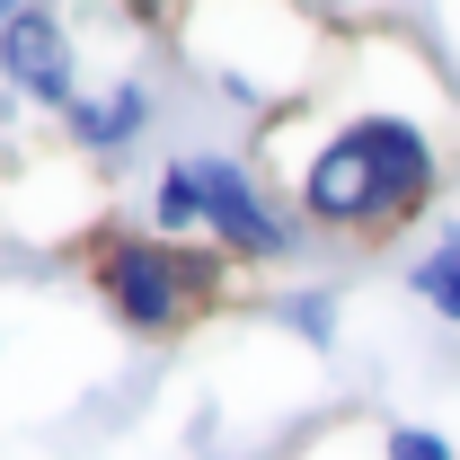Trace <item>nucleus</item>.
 <instances>
[{
	"label": "nucleus",
	"instance_id": "nucleus-1",
	"mask_svg": "<svg viewBox=\"0 0 460 460\" xmlns=\"http://www.w3.org/2000/svg\"><path fill=\"white\" fill-rule=\"evenodd\" d=\"M301 204H310V222H328V230L390 222V195H381V177H372L363 133H337V142L310 160V177H301Z\"/></svg>",
	"mask_w": 460,
	"mask_h": 460
},
{
	"label": "nucleus",
	"instance_id": "nucleus-2",
	"mask_svg": "<svg viewBox=\"0 0 460 460\" xmlns=\"http://www.w3.org/2000/svg\"><path fill=\"white\" fill-rule=\"evenodd\" d=\"M195 169V204H204V222L222 230L239 257H284V222L257 204V186L230 169V160H186Z\"/></svg>",
	"mask_w": 460,
	"mask_h": 460
},
{
	"label": "nucleus",
	"instance_id": "nucleus-3",
	"mask_svg": "<svg viewBox=\"0 0 460 460\" xmlns=\"http://www.w3.org/2000/svg\"><path fill=\"white\" fill-rule=\"evenodd\" d=\"M107 292L115 310H124V328H142V337H160V328H177V257L169 248H151V239H124L107 257Z\"/></svg>",
	"mask_w": 460,
	"mask_h": 460
},
{
	"label": "nucleus",
	"instance_id": "nucleus-4",
	"mask_svg": "<svg viewBox=\"0 0 460 460\" xmlns=\"http://www.w3.org/2000/svg\"><path fill=\"white\" fill-rule=\"evenodd\" d=\"M0 71L27 89V98H71V45H62V27L45 9H9L0 18Z\"/></svg>",
	"mask_w": 460,
	"mask_h": 460
},
{
	"label": "nucleus",
	"instance_id": "nucleus-5",
	"mask_svg": "<svg viewBox=\"0 0 460 460\" xmlns=\"http://www.w3.org/2000/svg\"><path fill=\"white\" fill-rule=\"evenodd\" d=\"M354 133H363V151H372V177H381L390 213L425 204V186H434V151H425V133L399 124V115H372V124H354Z\"/></svg>",
	"mask_w": 460,
	"mask_h": 460
},
{
	"label": "nucleus",
	"instance_id": "nucleus-6",
	"mask_svg": "<svg viewBox=\"0 0 460 460\" xmlns=\"http://www.w3.org/2000/svg\"><path fill=\"white\" fill-rule=\"evenodd\" d=\"M142 107H151L142 89H107V98H80V107H71V133H80L89 151H115V142H133V133H142Z\"/></svg>",
	"mask_w": 460,
	"mask_h": 460
},
{
	"label": "nucleus",
	"instance_id": "nucleus-7",
	"mask_svg": "<svg viewBox=\"0 0 460 460\" xmlns=\"http://www.w3.org/2000/svg\"><path fill=\"white\" fill-rule=\"evenodd\" d=\"M416 292H425L443 319H460V230L434 239V257H416Z\"/></svg>",
	"mask_w": 460,
	"mask_h": 460
},
{
	"label": "nucleus",
	"instance_id": "nucleus-8",
	"mask_svg": "<svg viewBox=\"0 0 460 460\" xmlns=\"http://www.w3.org/2000/svg\"><path fill=\"white\" fill-rule=\"evenodd\" d=\"M160 222H169V230L204 222V204H195V169H169V186H160Z\"/></svg>",
	"mask_w": 460,
	"mask_h": 460
},
{
	"label": "nucleus",
	"instance_id": "nucleus-9",
	"mask_svg": "<svg viewBox=\"0 0 460 460\" xmlns=\"http://www.w3.org/2000/svg\"><path fill=\"white\" fill-rule=\"evenodd\" d=\"M390 460H452V443L425 434V425H407V434H390Z\"/></svg>",
	"mask_w": 460,
	"mask_h": 460
},
{
	"label": "nucleus",
	"instance_id": "nucleus-10",
	"mask_svg": "<svg viewBox=\"0 0 460 460\" xmlns=\"http://www.w3.org/2000/svg\"><path fill=\"white\" fill-rule=\"evenodd\" d=\"M284 319H292V328H310V337H328V301H292Z\"/></svg>",
	"mask_w": 460,
	"mask_h": 460
}]
</instances>
